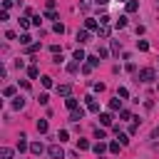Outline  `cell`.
<instances>
[{"instance_id": "6da1fadb", "label": "cell", "mask_w": 159, "mask_h": 159, "mask_svg": "<svg viewBox=\"0 0 159 159\" xmlns=\"http://www.w3.org/2000/svg\"><path fill=\"white\" fill-rule=\"evenodd\" d=\"M152 80H154V70H152V67L139 70V82H152Z\"/></svg>"}, {"instance_id": "7a4b0ae2", "label": "cell", "mask_w": 159, "mask_h": 159, "mask_svg": "<svg viewBox=\"0 0 159 159\" xmlns=\"http://www.w3.org/2000/svg\"><path fill=\"white\" fill-rule=\"evenodd\" d=\"M47 154H50L52 159H62V157H65V152H62V147H60V144H52V147L47 149Z\"/></svg>"}, {"instance_id": "3957f363", "label": "cell", "mask_w": 159, "mask_h": 159, "mask_svg": "<svg viewBox=\"0 0 159 159\" xmlns=\"http://www.w3.org/2000/svg\"><path fill=\"white\" fill-rule=\"evenodd\" d=\"M85 102H87V109L90 112H99V105H97V99L90 94V97H85Z\"/></svg>"}, {"instance_id": "277c9868", "label": "cell", "mask_w": 159, "mask_h": 159, "mask_svg": "<svg viewBox=\"0 0 159 159\" xmlns=\"http://www.w3.org/2000/svg\"><path fill=\"white\" fill-rule=\"evenodd\" d=\"M92 149H94V154H97V157H99V154H105V152H107V149H109V144H105V142H97V144H94V147H92Z\"/></svg>"}, {"instance_id": "5b68a950", "label": "cell", "mask_w": 159, "mask_h": 159, "mask_svg": "<svg viewBox=\"0 0 159 159\" xmlns=\"http://www.w3.org/2000/svg\"><path fill=\"white\" fill-rule=\"evenodd\" d=\"M82 117H85V112H82V109H72V112H70V122H80Z\"/></svg>"}, {"instance_id": "8992f818", "label": "cell", "mask_w": 159, "mask_h": 159, "mask_svg": "<svg viewBox=\"0 0 159 159\" xmlns=\"http://www.w3.org/2000/svg\"><path fill=\"white\" fill-rule=\"evenodd\" d=\"M70 92H72L70 85H60V87H57V94H62V97H70Z\"/></svg>"}, {"instance_id": "52a82bcc", "label": "cell", "mask_w": 159, "mask_h": 159, "mask_svg": "<svg viewBox=\"0 0 159 159\" xmlns=\"http://www.w3.org/2000/svg\"><path fill=\"white\" fill-rule=\"evenodd\" d=\"M0 157H3V159H15V152L8 149V147H3V149H0Z\"/></svg>"}, {"instance_id": "ba28073f", "label": "cell", "mask_w": 159, "mask_h": 159, "mask_svg": "<svg viewBox=\"0 0 159 159\" xmlns=\"http://www.w3.org/2000/svg\"><path fill=\"white\" fill-rule=\"evenodd\" d=\"M77 40H80V43H90V30H80L77 32Z\"/></svg>"}, {"instance_id": "9c48e42d", "label": "cell", "mask_w": 159, "mask_h": 159, "mask_svg": "<svg viewBox=\"0 0 159 159\" xmlns=\"http://www.w3.org/2000/svg\"><path fill=\"white\" fill-rule=\"evenodd\" d=\"M72 60H75V62H85V60H87V55H85L82 50H75V55H72Z\"/></svg>"}, {"instance_id": "30bf717a", "label": "cell", "mask_w": 159, "mask_h": 159, "mask_svg": "<svg viewBox=\"0 0 159 159\" xmlns=\"http://www.w3.org/2000/svg\"><path fill=\"white\" fill-rule=\"evenodd\" d=\"M99 122H102L105 127H109V124H112V114H109V112H105V114H99Z\"/></svg>"}, {"instance_id": "8fae6325", "label": "cell", "mask_w": 159, "mask_h": 159, "mask_svg": "<svg viewBox=\"0 0 159 159\" xmlns=\"http://www.w3.org/2000/svg\"><path fill=\"white\" fill-rule=\"evenodd\" d=\"M87 65H90V67L94 70V67L99 65V55H90V57H87Z\"/></svg>"}, {"instance_id": "7c38bea8", "label": "cell", "mask_w": 159, "mask_h": 159, "mask_svg": "<svg viewBox=\"0 0 159 159\" xmlns=\"http://www.w3.org/2000/svg\"><path fill=\"white\" fill-rule=\"evenodd\" d=\"M139 10V3L137 0H127V13H137Z\"/></svg>"}, {"instance_id": "4fadbf2b", "label": "cell", "mask_w": 159, "mask_h": 159, "mask_svg": "<svg viewBox=\"0 0 159 159\" xmlns=\"http://www.w3.org/2000/svg\"><path fill=\"white\" fill-rule=\"evenodd\" d=\"M37 132H40V134L47 132V119H37Z\"/></svg>"}, {"instance_id": "5bb4252c", "label": "cell", "mask_w": 159, "mask_h": 159, "mask_svg": "<svg viewBox=\"0 0 159 159\" xmlns=\"http://www.w3.org/2000/svg\"><path fill=\"white\" fill-rule=\"evenodd\" d=\"M25 139H28L25 134H20V142H17V152H25V149H28V142H25Z\"/></svg>"}, {"instance_id": "9a60e30c", "label": "cell", "mask_w": 159, "mask_h": 159, "mask_svg": "<svg viewBox=\"0 0 159 159\" xmlns=\"http://www.w3.org/2000/svg\"><path fill=\"white\" fill-rule=\"evenodd\" d=\"M65 105H67V109L72 112V109H77V99H75V97H67V99H65Z\"/></svg>"}, {"instance_id": "2e32d148", "label": "cell", "mask_w": 159, "mask_h": 159, "mask_svg": "<svg viewBox=\"0 0 159 159\" xmlns=\"http://www.w3.org/2000/svg\"><path fill=\"white\" fill-rule=\"evenodd\" d=\"M13 107H15V109H23V107H25V99H23V97H15V99H13Z\"/></svg>"}, {"instance_id": "e0dca14e", "label": "cell", "mask_w": 159, "mask_h": 159, "mask_svg": "<svg viewBox=\"0 0 159 159\" xmlns=\"http://www.w3.org/2000/svg\"><path fill=\"white\" fill-rule=\"evenodd\" d=\"M97 32H99V37H109V28H107V25H99Z\"/></svg>"}, {"instance_id": "ac0fdd59", "label": "cell", "mask_w": 159, "mask_h": 159, "mask_svg": "<svg viewBox=\"0 0 159 159\" xmlns=\"http://www.w3.org/2000/svg\"><path fill=\"white\" fill-rule=\"evenodd\" d=\"M30 149H32V154H43V144H40V142H35V144H30Z\"/></svg>"}, {"instance_id": "d6986e66", "label": "cell", "mask_w": 159, "mask_h": 159, "mask_svg": "<svg viewBox=\"0 0 159 159\" xmlns=\"http://www.w3.org/2000/svg\"><path fill=\"white\" fill-rule=\"evenodd\" d=\"M99 25H97V20H87L85 23V30H97Z\"/></svg>"}, {"instance_id": "ffe728a7", "label": "cell", "mask_w": 159, "mask_h": 159, "mask_svg": "<svg viewBox=\"0 0 159 159\" xmlns=\"http://www.w3.org/2000/svg\"><path fill=\"white\" fill-rule=\"evenodd\" d=\"M77 149H90V142L87 139H77Z\"/></svg>"}, {"instance_id": "44dd1931", "label": "cell", "mask_w": 159, "mask_h": 159, "mask_svg": "<svg viewBox=\"0 0 159 159\" xmlns=\"http://www.w3.org/2000/svg\"><path fill=\"white\" fill-rule=\"evenodd\" d=\"M28 75H30V77H32V80H35V77H37V75H40V70H37V67H35V65H30V67H28Z\"/></svg>"}, {"instance_id": "7402d4cb", "label": "cell", "mask_w": 159, "mask_h": 159, "mask_svg": "<svg viewBox=\"0 0 159 159\" xmlns=\"http://www.w3.org/2000/svg\"><path fill=\"white\" fill-rule=\"evenodd\" d=\"M137 47L142 50V52H147V50H149V43H147V40H139V43H137Z\"/></svg>"}, {"instance_id": "603a6c76", "label": "cell", "mask_w": 159, "mask_h": 159, "mask_svg": "<svg viewBox=\"0 0 159 159\" xmlns=\"http://www.w3.org/2000/svg\"><path fill=\"white\" fill-rule=\"evenodd\" d=\"M122 28H127V17H124V15L117 20V30H122Z\"/></svg>"}, {"instance_id": "cb8c5ba5", "label": "cell", "mask_w": 159, "mask_h": 159, "mask_svg": "<svg viewBox=\"0 0 159 159\" xmlns=\"http://www.w3.org/2000/svg\"><path fill=\"white\" fill-rule=\"evenodd\" d=\"M109 107H112V109H119V107H122V99H119V97H117V99H112Z\"/></svg>"}, {"instance_id": "d4e9b609", "label": "cell", "mask_w": 159, "mask_h": 159, "mask_svg": "<svg viewBox=\"0 0 159 159\" xmlns=\"http://www.w3.org/2000/svg\"><path fill=\"white\" fill-rule=\"evenodd\" d=\"M67 137H70V134H67V129H60V132H57V139H60V142H65Z\"/></svg>"}, {"instance_id": "484cf974", "label": "cell", "mask_w": 159, "mask_h": 159, "mask_svg": "<svg viewBox=\"0 0 159 159\" xmlns=\"http://www.w3.org/2000/svg\"><path fill=\"white\" fill-rule=\"evenodd\" d=\"M52 30H55L57 35H62V32H65V25H62V23H55V28H52Z\"/></svg>"}, {"instance_id": "4316f807", "label": "cell", "mask_w": 159, "mask_h": 159, "mask_svg": "<svg viewBox=\"0 0 159 159\" xmlns=\"http://www.w3.org/2000/svg\"><path fill=\"white\" fill-rule=\"evenodd\" d=\"M94 137H97V139H105V137H107V132H105V129H99V127H97V129H94Z\"/></svg>"}, {"instance_id": "83f0119b", "label": "cell", "mask_w": 159, "mask_h": 159, "mask_svg": "<svg viewBox=\"0 0 159 159\" xmlns=\"http://www.w3.org/2000/svg\"><path fill=\"white\" fill-rule=\"evenodd\" d=\"M119 147H122L119 142H112V144H109V152H112V154H117V152H119Z\"/></svg>"}, {"instance_id": "f1b7e54d", "label": "cell", "mask_w": 159, "mask_h": 159, "mask_svg": "<svg viewBox=\"0 0 159 159\" xmlns=\"http://www.w3.org/2000/svg\"><path fill=\"white\" fill-rule=\"evenodd\" d=\"M45 17H47V20H57V13H55V10H50V8H47V13H45Z\"/></svg>"}, {"instance_id": "f546056e", "label": "cell", "mask_w": 159, "mask_h": 159, "mask_svg": "<svg viewBox=\"0 0 159 159\" xmlns=\"http://www.w3.org/2000/svg\"><path fill=\"white\" fill-rule=\"evenodd\" d=\"M30 40H32L30 35H20V43H23V45H32V43H30Z\"/></svg>"}, {"instance_id": "4dcf8cb0", "label": "cell", "mask_w": 159, "mask_h": 159, "mask_svg": "<svg viewBox=\"0 0 159 159\" xmlns=\"http://www.w3.org/2000/svg\"><path fill=\"white\" fill-rule=\"evenodd\" d=\"M117 97H122V99H127V97H129V92H127L124 87H119V92H117Z\"/></svg>"}, {"instance_id": "1f68e13d", "label": "cell", "mask_w": 159, "mask_h": 159, "mask_svg": "<svg viewBox=\"0 0 159 159\" xmlns=\"http://www.w3.org/2000/svg\"><path fill=\"white\" fill-rule=\"evenodd\" d=\"M43 87H52V77H43Z\"/></svg>"}, {"instance_id": "d6a6232c", "label": "cell", "mask_w": 159, "mask_h": 159, "mask_svg": "<svg viewBox=\"0 0 159 159\" xmlns=\"http://www.w3.org/2000/svg\"><path fill=\"white\" fill-rule=\"evenodd\" d=\"M20 28H30V20L28 17H20Z\"/></svg>"}, {"instance_id": "836d02e7", "label": "cell", "mask_w": 159, "mask_h": 159, "mask_svg": "<svg viewBox=\"0 0 159 159\" xmlns=\"http://www.w3.org/2000/svg\"><path fill=\"white\" fill-rule=\"evenodd\" d=\"M37 50H40V45H37V43H32V45H28V52H37Z\"/></svg>"}, {"instance_id": "e575fe53", "label": "cell", "mask_w": 159, "mask_h": 159, "mask_svg": "<svg viewBox=\"0 0 159 159\" xmlns=\"http://www.w3.org/2000/svg\"><path fill=\"white\" fill-rule=\"evenodd\" d=\"M13 94H15V87H13V85H10V87H5V97H13Z\"/></svg>"}, {"instance_id": "d590c367", "label": "cell", "mask_w": 159, "mask_h": 159, "mask_svg": "<svg viewBox=\"0 0 159 159\" xmlns=\"http://www.w3.org/2000/svg\"><path fill=\"white\" fill-rule=\"evenodd\" d=\"M77 67H80V62H70V65H67V70H70V72H75Z\"/></svg>"}, {"instance_id": "8d00e7d4", "label": "cell", "mask_w": 159, "mask_h": 159, "mask_svg": "<svg viewBox=\"0 0 159 159\" xmlns=\"http://www.w3.org/2000/svg\"><path fill=\"white\" fill-rule=\"evenodd\" d=\"M94 3H97V5H107L109 0H94Z\"/></svg>"}, {"instance_id": "74e56055", "label": "cell", "mask_w": 159, "mask_h": 159, "mask_svg": "<svg viewBox=\"0 0 159 159\" xmlns=\"http://www.w3.org/2000/svg\"><path fill=\"white\" fill-rule=\"evenodd\" d=\"M119 3H127V0H119Z\"/></svg>"}, {"instance_id": "f35d334b", "label": "cell", "mask_w": 159, "mask_h": 159, "mask_svg": "<svg viewBox=\"0 0 159 159\" xmlns=\"http://www.w3.org/2000/svg\"><path fill=\"white\" fill-rule=\"evenodd\" d=\"M157 3H159V0H157Z\"/></svg>"}]
</instances>
